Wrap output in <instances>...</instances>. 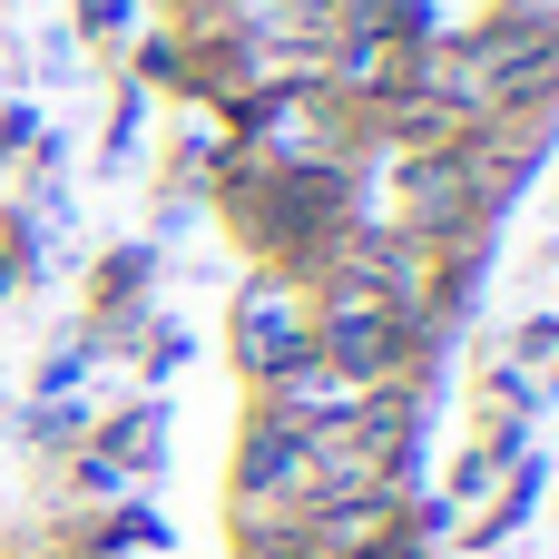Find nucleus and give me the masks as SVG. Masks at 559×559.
Returning <instances> with one entry per match:
<instances>
[{"instance_id":"nucleus-1","label":"nucleus","mask_w":559,"mask_h":559,"mask_svg":"<svg viewBox=\"0 0 559 559\" xmlns=\"http://www.w3.org/2000/svg\"><path fill=\"white\" fill-rule=\"evenodd\" d=\"M216 206L246 226V246L275 275H305V285L334 265V246L354 226V187L344 177H275V167H246V157L216 167Z\"/></svg>"},{"instance_id":"nucleus-3","label":"nucleus","mask_w":559,"mask_h":559,"mask_svg":"<svg viewBox=\"0 0 559 559\" xmlns=\"http://www.w3.org/2000/svg\"><path fill=\"white\" fill-rule=\"evenodd\" d=\"M432 334H442V324H423V314L383 305L373 285L314 275V354H324V364H344L354 383L393 393L403 373H423V364H432Z\"/></svg>"},{"instance_id":"nucleus-8","label":"nucleus","mask_w":559,"mask_h":559,"mask_svg":"<svg viewBox=\"0 0 559 559\" xmlns=\"http://www.w3.org/2000/svg\"><path fill=\"white\" fill-rule=\"evenodd\" d=\"M511 373H531V393H550L559 383V314H531L521 334H511V354H501Z\"/></svg>"},{"instance_id":"nucleus-10","label":"nucleus","mask_w":559,"mask_h":559,"mask_svg":"<svg viewBox=\"0 0 559 559\" xmlns=\"http://www.w3.org/2000/svg\"><path fill=\"white\" fill-rule=\"evenodd\" d=\"M79 20H88V29H118V20H128V0H79Z\"/></svg>"},{"instance_id":"nucleus-6","label":"nucleus","mask_w":559,"mask_h":559,"mask_svg":"<svg viewBox=\"0 0 559 559\" xmlns=\"http://www.w3.org/2000/svg\"><path fill=\"white\" fill-rule=\"evenodd\" d=\"M305 442L314 432H285V423L246 413V432H236V511L246 521H285L305 501Z\"/></svg>"},{"instance_id":"nucleus-7","label":"nucleus","mask_w":559,"mask_h":559,"mask_svg":"<svg viewBox=\"0 0 559 559\" xmlns=\"http://www.w3.org/2000/svg\"><path fill=\"white\" fill-rule=\"evenodd\" d=\"M531 511H540V462H531V452H521V462H511V472H501V501H491V511H481V521H472V550H501V540H511V531H521V521H531Z\"/></svg>"},{"instance_id":"nucleus-4","label":"nucleus","mask_w":559,"mask_h":559,"mask_svg":"<svg viewBox=\"0 0 559 559\" xmlns=\"http://www.w3.org/2000/svg\"><path fill=\"white\" fill-rule=\"evenodd\" d=\"M226 344H236V364H246V383H265V373H285V364H305L314 354V285L305 275H246L236 285V305H226Z\"/></svg>"},{"instance_id":"nucleus-2","label":"nucleus","mask_w":559,"mask_h":559,"mask_svg":"<svg viewBox=\"0 0 559 559\" xmlns=\"http://www.w3.org/2000/svg\"><path fill=\"white\" fill-rule=\"evenodd\" d=\"M236 157L246 167H275V177H354V147H364V118L324 88V79H265L236 98Z\"/></svg>"},{"instance_id":"nucleus-9","label":"nucleus","mask_w":559,"mask_h":559,"mask_svg":"<svg viewBox=\"0 0 559 559\" xmlns=\"http://www.w3.org/2000/svg\"><path fill=\"white\" fill-rule=\"evenodd\" d=\"M501 472H511V462H501V452H481V442H472V452H462V472H452V501H481V491H491V481H501Z\"/></svg>"},{"instance_id":"nucleus-5","label":"nucleus","mask_w":559,"mask_h":559,"mask_svg":"<svg viewBox=\"0 0 559 559\" xmlns=\"http://www.w3.org/2000/svg\"><path fill=\"white\" fill-rule=\"evenodd\" d=\"M393 393H403V383H393ZM364 403H373V383H354V373L324 364V354H305V364H285V373L255 383V413L285 423V432H334V423H354Z\"/></svg>"}]
</instances>
